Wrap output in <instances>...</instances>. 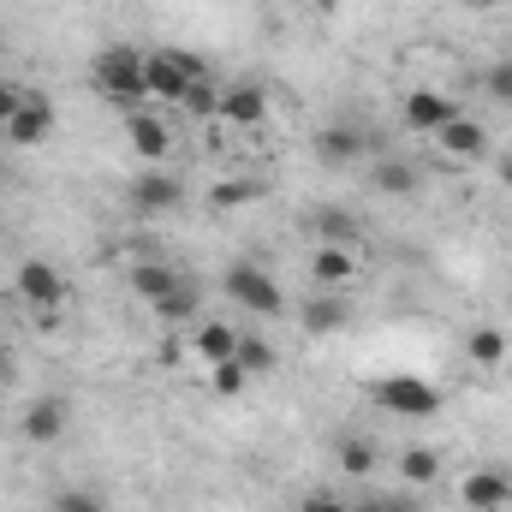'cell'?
I'll return each mask as SVG.
<instances>
[{
    "instance_id": "cell-1",
    "label": "cell",
    "mask_w": 512,
    "mask_h": 512,
    "mask_svg": "<svg viewBox=\"0 0 512 512\" xmlns=\"http://www.w3.org/2000/svg\"><path fill=\"white\" fill-rule=\"evenodd\" d=\"M203 72H209L203 54H191V48H155V54H143V96L161 102V108H179L185 90H191Z\"/></svg>"
},
{
    "instance_id": "cell-2",
    "label": "cell",
    "mask_w": 512,
    "mask_h": 512,
    "mask_svg": "<svg viewBox=\"0 0 512 512\" xmlns=\"http://www.w3.org/2000/svg\"><path fill=\"white\" fill-rule=\"evenodd\" d=\"M90 78H96V90L114 102V108H143L149 96H143V48H131V42H108L96 60H90Z\"/></svg>"
},
{
    "instance_id": "cell-3",
    "label": "cell",
    "mask_w": 512,
    "mask_h": 512,
    "mask_svg": "<svg viewBox=\"0 0 512 512\" xmlns=\"http://www.w3.org/2000/svg\"><path fill=\"white\" fill-rule=\"evenodd\" d=\"M221 292L239 304V310H251V316H280L286 310V292H280V280L256 262V256H239L227 274H221Z\"/></svg>"
},
{
    "instance_id": "cell-4",
    "label": "cell",
    "mask_w": 512,
    "mask_h": 512,
    "mask_svg": "<svg viewBox=\"0 0 512 512\" xmlns=\"http://www.w3.org/2000/svg\"><path fill=\"white\" fill-rule=\"evenodd\" d=\"M316 161L322 167H358V161H376V137H370V126L364 120H328V126L316 131Z\"/></svg>"
},
{
    "instance_id": "cell-5",
    "label": "cell",
    "mask_w": 512,
    "mask_h": 512,
    "mask_svg": "<svg viewBox=\"0 0 512 512\" xmlns=\"http://www.w3.org/2000/svg\"><path fill=\"white\" fill-rule=\"evenodd\" d=\"M126 203L137 209V215H173V209H185V179L179 173H167V167H143L137 179H131Z\"/></svg>"
},
{
    "instance_id": "cell-6",
    "label": "cell",
    "mask_w": 512,
    "mask_h": 512,
    "mask_svg": "<svg viewBox=\"0 0 512 512\" xmlns=\"http://www.w3.org/2000/svg\"><path fill=\"white\" fill-rule=\"evenodd\" d=\"M12 286H18V298H24V304H36V310H60V304L72 298L66 274H60L48 256H24V262H18V274H12Z\"/></svg>"
},
{
    "instance_id": "cell-7",
    "label": "cell",
    "mask_w": 512,
    "mask_h": 512,
    "mask_svg": "<svg viewBox=\"0 0 512 512\" xmlns=\"http://www.w3.org/2000/svg\"><path fill=\"white\" fill-rule=\"evenodd\" d=\"M370 399L399 411V417H435L441 411V393L423 376H382V382H370Z\"/></svg>"
},
{
    "instance_id": "cell-8",
    "label": "cell",
    "mask_w": 512,
    "mask_h": 512,
    "mask_svg": "<svg viewBox=\"0 0 512 512\" xmlns=\"http://www.w3.org/2000/svg\"><path fill=\"white\" fill-rule=\"evenodd\" d=\"M66 423H72V405H66L60 393H42V399H30V405H24L18 435H24L30 447H54V441L66 435Z\"/></svg>"
},
{
    "instance_id": "cell-9",
    "label": "cell",
    "mask_w": 512,
    "mask_h": 512,
    "mask_svg": "<svg viewBox=\"0 0 512 512\" xmlns=\"http://www.w3.org/2000/svg\"><path fill=\"white\" fill-rule=\"evenodd\" d=\"M459 501H465V512H507L512 507V471L507 465H477L459 483Z\"/></svg>"
},
{
    "instance_id": "cell-10",
    "label": "cell",
    "mask_w": 512,
    "mask_h": 512,
    "mask_svg": "<svg viewBox=\"0 0 512 512\" xmlns=\"http://www.w3.org/2000/svg\"><path fill=\"white\" fill-rule=\"evenodd\" d=\"M126 143L137 161H149V167H167V155H173V131L161 114H149V108H131L126 114Z\"/></svg>"
},
{
    "instance_id": "cell-11",
    "label": "cell",
    "mask_w": 512,
    "mask_h": 512,
    "mask_svg": "<svg viewBox=\"0 0 512 512\" xmlns=\"http://www.w3.org/2000/svg\"><path fill=\"white\" fill-rule=\"evenodd\" d=\"M48 131H54V102H48L42 90H24L12 126H6V143H12V149H36V143H48Z\"/></svg>"
},
{
    "instance_id": "cell-12",
    "label": "cell",
    "mask_w": 512,
    "mask_h": 512,
    "mask_svg": "<svg viewBox=\"0 0 512 512\" xmlns=\"http://www.w3.org/2000/svg\"><path fill=\"white\" fill-rule=\"evenodd\" d=\"M215 120H227L233 131H256L268 120V90L256 84V78H239V84H227L221 90V114Z\"/></svg>"
},
{
    "instance_id": "cell-13",
    "label": "cell",
    "mask_w": 512,
    "mask_h": 512,
    "mask_svg": "<svg viewBox=\"0 0 512 512\" xmlns=\"http://www.w3.org/2000/svg\"><path fill=\"white\" fill-rule=\"evenodd\" d=\"M304 227L316 233V245H352V251L364 245V221H358L346 203H322V209H310Z\"/></svg>"
},
{
    "instance_id": "cell-14",
    "label": "cell",
    "mask_w": 512,
    "mask_h": 512,
    "mask_svg": "<svg viewBox=\"0 0 512 512\" xmlns=\"http://www.w3.org/2000/svg\"><path fill=\"white\" fill-rule=\"evenodd\" d=\"M298 328H304L310 340H328V334L352 328V304H346L340 292H316V298H304V310H298Z\"/></svg>"
},
{
    "instance_id": "cell-15",
    "label": "cell",
    "mask_w": 512,
    "mask_h": 512,
    "mask_svg": "<svg viewBox=\"0 0 512 512\" xmlns=\"http://www.w3.org/2000/svg\"><path fill=\"white\" fill-rule=\"evenodd\" d=\"M370 185H376L382 197H417V191H423V167H417L411 155H376V161H370Z\"/></svg>"
},
{
    "instance_id": "cell-16",
    "label": "cell",
    "mask_w": 512,
    "mask_h": 512,
    "mask_svg": "<svg viewBox=\"0 0 512 512\" xmlns=\"http://www.w3.org/2000/svg\"><path fill=\"white\" fill-rule=\"evenodd\" d=\"M453 114H459V108H453L441 90H411V96L399 102V120H405L411 131H423V137H435V131L447 126Z\"/></svg>"
},
{
    "instance_id": "cell-17",
    "label": "cell",
    "mask_w": 512,
    "mask_h": 512,
    "mask_svg": "<svg viewBox=\"0 0 512 512\" xmlns=\"http://www.w3.org/2000/svg\"><path fill=\"white\" fill-rule=\"evenodd\" d=\"M191 274H179L167 256H143V262H131V292L143 298V304H161L173 286H185Z\"/></svg>"
},
{
    "instance_id": "cell-18",
    "label": "cell",
    "mask_w": 512,
    "mask_h": 512,
    "mask_svg": "<svg viewBox=\"0 0 512 512\" xmlns=\"http://www.w3.org/2000/svg\"><path fill=\"white\" fill-rule=\"evenodd\" d=\"M191 352L215 370V364H227V358L239 352V328L221 322V316H197V328H191Z\"/></svg>"
},
{
    "instance_id": "cell-19",
    "label": "cell",
    "mask_w": 512,
    "mask_h": 512,
    "mask_svg": "<svg viewBox=\"0 0 512 512\" xmlns=\"http://www.w3.org/2000/svg\"><path fill=\"white\" fill-rule=\"evenodd\" d=\"M435 143H441V155H447V161H477V155L489 149V131L477 126L471 114H453L447 126L435 131Z\"/></svg>"
},
{
    "instance_id": "cell-20",
    "label": "cell",
    "mask_w": 512,
    "mask_h": 512,
    "mask_svg": "<svg viewBox=\"0 0 512 512\" xmlns=\"http://www.w3.org/2000/svg\"><path fill=\"white\" fill-rule=\"evenodd\" d=\"M310 274H316V286H352L358 280V251L352 245H316Z\"/></svg>"
},
{
    "instance_id": "cell-21",
    "label": "cell",
    "mask_w": 512,
    "mask_h": 512,
    "mask_svg": "<svg viewBox=\"0 0 512 512\" xmlns=\"http://www.w3.org/2000/svg\"><path fill=\"white\" fill-rule=\"evenodd\" d=\"M334 465H340L352 483H364V477H376L382 453H376V441H370V435H340V441H334Z\"/></svg>"
},
{
    "instance_id": "cell-22",
    "label": "cell",
    "mask_w": 512,
    "mask_h": 512,
    "mask_svg": "<svg viewBox=\"0 0 512 512\" xmlns=\"http://www.w3.org/2000/svg\"><path fill=\"white\" fill-rule=\"evenodd\" d=\"M399 483L405 489H429V483H441V453L435 447H399Z\"/></svg>"
},
{
    "instance_id": "cell-23",
    "label": "cell",
    "mask_w": 512,
    "mask_h": 512,
    "mask_svg": "<svg viewBox=\"0 0 512 512\" xmlns=\"http://www.w3.org/2000/svg\"><path fill=\"white\" fill-rule=\"evenodd\" d=\"M465 358H471L477 370H501V364H507V334H501V328H471V334H465Z\"/></svg>"
},
{
    "instance_id": "cell-24",
    "label": "cell",
    "mask_w": 512,
    "mask_h": 512,
    "mask_svg": "<svg viewBox=\"0 0 512 512\" xmlns=\"http://www.w3.org/2000/svg\"><path fill=\"white\" fill-rule=\"evenodd\" d=\"M233 364L245 370V376H274V364H280V352H274V340H262V334H239V352H233Z\"/></svg>"
},
{
    "instance_id": "cell-25",
    "label": "cell",
    "mask_w": 512,
    "mask_h": 512,
    "mask_svg": "<svg viewBox=\"0 0 512 512\" xmlns=\"http://www.w3.org/2000/svg\"><path fill=\"white\" fill-rule=\"evenodd\" d=\"M155 310V322H197V310H203V292H197V280H185V286H173L161 304H149Z\"/></svg>"
},
{
    "instance_id": "cell-26",
    "label": "cell",
    "mask_w": 512,
    "mask_h": 512,
    "mask_svg": "<svg viewBox=\"0 0 512 512\" xmlns=\"http://www.w3.org/2000/svg\"><path fill=\"white\" fill-rule=\"evenodd\" d=\"M179 108H185L191 120H215V114H221V84H215V78L203 72V78H197V84L185 90V102H179Z\"/></svg>"
},
{
    "instance_id": "cell-27",
    "label": "cell",
    "mask_w": 512,
    "mask_h": 512,
    "mask_svg": "<svg viewBox=\"0 0 512 512\" xmlns=\"http://www.w3.org/2000/svg\"><path fill=\"white\" fill-rule=\"evenodd\" d=\"M256 197H262L256 179H227V185L209 191V209H245V203H256Z\"/></svg>"
},
{
    "instance_id": "cell-28",
    "label": "cell",
    "mask_w": 512,
    "mask_h": 512,
    "mask_svg": "<svg viewBox=\"0 0 512 512\" xmlns=\"http://www.w3.org/2000/svg\"><path fill=\"white\" fill-rule=\"evenodd\" d=\"M48 512H108V501H102L96 489H54Z\"/></svg>"
},
{
    "instance_id": "cell-29",
    "label": "cell",
    "mask_w": 512,
    "mask_h": 512,
    "mask_svg": "<svg viewBox=\"0 0 512 512\" xmlns=\"http://www.w3.org/2000/svg\"><path fill=\"white\" fill-rule=\"evenodd\" d=\"M483 96L501 102V108H512V60H495V66L483 72Z\"/></svg>"
},
{
    "instance_id": "cell-30",
    "label": "cell",
    "mask_w": 512,
    "mask_h": 512,
    "mask_svg": "<svg viewBox=\"0 0 512 512\" xmlns=\"http://www.w3.org/2000/svg\"><path fill=\"white\" fill-rule=\"evenodd\" d=\"M209 387H215L221 399H233V393H245V387H251V376H245V370L227 358V364H215V370H209Z\"/></svg>"
},
{
    "instance_id": "cell-31",
    "label": "cell",
    "mask_w": 512,
    "mask_h": 512,
    "mask_svg": "<svg viewBox=\"0 0 512 512\" xmlns=\"http://www.w3.org/2000/svg\"><path fill=\"white\" fill-rule=\"evenodd\" d=\"M352 512H423V507H417V495H364V501H352Z\"/></svg>"
},
{
    "instance_id": "cell-32",
    "label": "cell",
    "mask_w": 512,
    "mask_h": 512,
    "mask_svg": "<svg viewBox=\"0 0 512 512\" xmlns=\"http://www.w3.org/2000/svg\"><path fill=\"white\" fill-rule=\"evenodd\" d=\"M298 512H352V501H340V495H328V489H316V495H304Z\"/></svg>"
},
{
    "instance_id": "cell-33",
    "label": "cell",
    "mask_w": 512,
    "mask_h": 512,
    "mask_svg": "<svg viewBox=\"0 0 512 512\" xmlns=\"http://www.w3.org/2000/svg\"><path fill=\"white\" fill-rule=\"evenodd\" d=\"M18 96H24V84H12V78H0V131L12 126V114H18Z\"/></svg>"
},
{
    "instance_id": "cell-34",
    "label": "cell",
    "mask_w": 512,
    "mask_h": 512,
    "mask_svg": "<svg viewBox=\"0 0 512 512\" xmlns=\"http://www.w3.org/2000/svg\"><path fill=\"white\" fill-rule=\"evenodd\" d=\"M495 173H501V185H512V149L501 155V161H495Z\"/></svg>"
},
{
    "instance_id": "cell-35",
    "label": "cell",
    "mask_w": 512,
    "mask_h": 512,
    "mask_svg": "<svg viewBox=\"0 0 512 512\" xmlns=\"http://www.w3.org/2000/svg\"><path fill=\"white\" fill-rule=\"evenodd\" d=\"M6 376H12V358H6V346H0V387H6Z\"/></svg>"
},
{
    "instance_id": "cell-36",
    "label": "cell",
    "mask_w": 512,
    "mask_h": 512,
    "mask_svg": "<svg viewBox=\"0 0 512 512\" xmlns=\"http://www.w3.org/2000/svg\"><path fill=\"white\" fill-rule=\"evenodd\" d=\"M477 6H483V0H477Z\"/></svg>"
}]
</instances>
